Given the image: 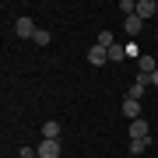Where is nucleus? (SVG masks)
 Wrapping results in <instances>:
<instances>
[{
	"label": "nucleus",
	"instance_id": "1a4fd4ad",
	"mask_svg": "<svg viewBox=\"0 0 158 158\" xmlns=\"http://www.w3.org/2000/svg\"><path fill=\"white\" fill-rule=\"evenodd\" d=\"M95 46H102V49H113V46H116V35L109 32V28H106V32H98V39H95Z\"/></svg>",
	"mask_w": 158,
	"mask_h": 158
},
{
	"label": "nucleus",
	"instance_id": "2eb2a0df",
	"mask_svg": "<svg viewBox=\"0 0 158 158\" xmlns=\"http://www.w3.org/2000/svg\"><path fill=\"white\" fill-rule=\"evenodd\" d=\"M151 85H155V88H158V70H155V74H151Z\"/></svg>",
	"mask_w": 158,
	"mask_h": 158
},
{
	"label": "nucleus",
	"instance_id": "39448f33",
	"mask_svg": "<svg viewBox=\"0 0 158 158\" xmlns=\"http://www.w3.org/2000/svg\"><path fill=\"white\" fill-rule=\"evenodd\" d=\"M88 60H91V67H102V63L109 60V49H102V46H91V49H88Z\"/></svg>",
	"mask_w": 158,
	"mask_h": 158
},
{
	"label": "nucleus",
	"instance_id": "ddd939ff",
	"mask_svg": "<svg viewBox=\"0 0 158 158\" xmlns=\"http://www.w3.org/2000/svg\"><path fill=\"white\" fill-rule=\"evenodd\" d=\"M49 42H53V35L46 32V28H39V32H35V46H49Z\"/></svg>",
	"mask_w": 158,
	"mask_h": 158
},
{
	"label": "nucleus",
	"instance_id": "7ed1b4c3",
	"mask_svg": "<svg viewBox=\"0 0 158 158\" xmlns=\"http://www.w3.org/2000/svg\"><path fill=\"white\" fill-rule=\"evenodd\" d=\"M14 32L21 35V39H35V32H39V28H35L32 18H18V21H14Z\"/></svg>",
	"mask_w": 158,
	"mask_h": 158
},
{
	"label": "nucleus",
	"instance_id": "f3484780",
	"mask_svg": "<svg viewBox=\"0 0 158 158\" xmlns=\"http://www.w3.org/2000/svg\"><path fill=\"white\" fill-rule=\"evenodd\" d=\"M35 158H39V155H35Z\"/></svg>",
	"mask_w": 158,
	"mask_h": 158
},
{
	"label": "nucleus",
	"instance_id": "0eeeda50",
	"mask_svg": "<svg viewBox=\"0 0 158 158\" xmlns=\"http://www.w3.org/2000/svg\"><path fill=\"white\" fill-rule=\"evenodd\" d=\"M123 116H127V119H141V102L123 98Z\"/></svg>",
	"mask_w": 158,
	"mask_h": 158
},
{
	"label": "nucleus",
	"instance_id": "6e6552de",
	"mask_svg": "<svg viewBox=\"0 0 158 158\" xmlns=\"http://www.w3.org/2000/svg\"><path fill=\"white\" fill-rule=\"evenodd\" d=\"M123 28H127V35H141V28H144V21L137 14H130L127 21H123Z\"/></svg>",
	"mask_w": 158,
	"mask_h": 158
},
{
	"label": "nucleus",
	"instance_id": "f8f14e48",
	"mask_svg": "<svg viewBox=\"0 0 158 158\" xmlns=\"http://www.w3.org/2000/svg\"><path fill=\"white\" fill-rule=\"evenodd\" d=\"M109 60H113V63H123L127 60V49H123V46H113V49H109Z\"/></svg>",
	"mask_w": 158,
	"mask_h": 158
},
{
	"label": "nucleus",
	"instance_id": "4468645a",
	"mask_svg": "<svg viewBox=\"0 0 158 158\" xmlns=\"http://www.w3.org/2000/svg\"><path fill=\"white\" fill-rule=\"evenodd\" d=\"M148 151V141H130V155H144Z\"/></svg>",
	"mask_w": 158,
	"mask_h": 158
},
{
	"label": "nucleus",
	"instance_id": "9d476101",
	"mask_svg": "<svg viewBox=\"0 0 158 158\" xmlns=\"http://www.w3.org/2000/svg\"><path fill=\"white\" fill-rule=\"evenodd\" d=\"M144 91H148V85H141V81H134V85H130V95H127V98L141 102V98H144Z\"/></svg>",
	"mask_w": 158,
	"mask_h": 158
},
{
	"label": "nucleus",
	"instance_id": "f03ea898",
	"mask_svg": "<svg viewBox=\"0 0 158 158\" xmlns=\"http://www.w3.org/2000/svg\"><path fill=\"white\" fill-rule=\"evenodd\" d=\"M35 151H39V158H60L63 144H60V141H46V137H42V144L35 148Z\"/></svg>",
	"mask_w": 158,
	"mask_h": 158
},
{
	"label": "nucleus",
	"instance_id": "20e7f679",
	"mask_svg": "<svg viewBox=\"0 0 158 158\" xmlns=\"http://www.w3.org/2000/svg\"><path fill=\"white\" fill-rule=\"evenodd\" d=\"M158 14V0H137V18L141 21H148V18Z\"/></svg>",
	"mask_w": 158,
	"mask_h": 158
},
{
	"label": "nucleus",
	"instance_id": "f257e3e1",
	"mask_svg": "<svg viewBox=\"0 0 158 158\" xmlns=\"http://www.w3.org/2000/svg\"><path fill=\"white\" fill-rule=\"evenodd\" d=\"M130 141H151V130H148V119H130Z\"/></svg>",
	"mask_w": 158,
	"mask_h": 158
},
{
	"label": "nucleus",
	"instance_id": "dca6fc26",
	"mask_svg": "<svg viewBox=\"0 0 158 158\" xmlns=\"http://www.w3.org/2000/svg\"><path fill=\"white\" fill-rule=\"evenodd\" d=\"M155 39H158V35H155Z\"/></svg>",
	"mask_w": 158,
	"mask_h": 158
},
{
	"label": "nucleus",
	"instance_id": "423d86ee",
	"mask_svg": "<svg viewBox=\"0 0 158 158\" xmlns=\"http://www.w3.org/2000/svg\"><path fill=\"white\" fill-rule=\"evenodd\" d=\"M42 137H46V141H60V123H56V119H46V123H42Z\"/></svg>",
	"mask_w": 158,
	"mask_h": 158
},
{
	"label": "nucleus",
	"instance_id": "9b49d317",
	"mask_svg": "<svg viewBox=\"0 0 158 158\" xmlns=\"http://www.w3.org/2000/svg\"><path fill=\"white\" fill-rule=\"evenodd\" d=\"M137 67H141V74H148V77H151V74L158 70V67H155V60H151V56H141V60H137Z\"/></svg>",
	"mask_w": 158,
	"mask_h": 158
}]
</instances>
